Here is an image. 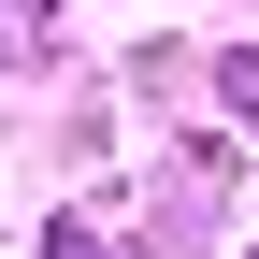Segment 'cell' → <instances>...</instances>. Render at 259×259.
<instances>
[{
  "mask_svg": "<svg viewBox=\"0 0 259 259\" xmlns=\"http://www.w3.org/2000/svg\"><path fill=\"white\" fill-rule=\"evenodd\" d=\"M58 259H101V245H87V231H58Z\"/></svg>",
  "mask_w": 259,
  "mask_h": 259,
  "instance_id": "6da1fadb",
  "label": "cell"
}]
</instances>
